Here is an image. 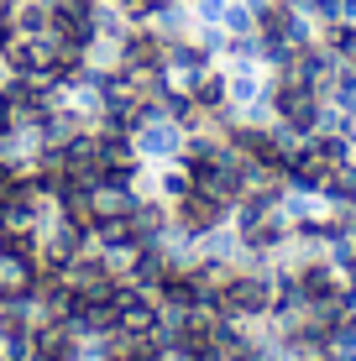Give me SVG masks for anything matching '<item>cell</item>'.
I'll use <instances>...</instances> for the list:
<instances>
[{
	"label": "cell",
	"mask_w": 356,
	"mask_h": 361,
	"mask_svg": "<svg viewBox=\"0 0 356 361\" xmlns=\"http://www.w3.org/2000/svg\"><path fill=\"white\" fill-rule=\"evenodd\" d=\"M220 226H231V204L204 189H189L183 199H173V231L189 235V241H200V235H210Z\"/></svg>",
	"instance_id": "6da1fadb"
},
{
	"label": "cell",
	"mask_w": 356,
	"mask_h": 361,
	"mask_svg": "<svg viewBox=\"0 0 356 361\" xmlns=\"http://www.w3.org/2000/svg\"><path fill=\"white\" fill-rule=\"evenodd\" d=\"M183 131L173 116H163V110H157V116H147L137 131H131V142H137V157L142 163H173V157L183 152Z\"/></svg>",
	"instance_id": "7a4b0ae2"
},
{
	"label": "cell",
	"mask_w": 356,
	"mask_h": 361,
	"mask_svg": "<svg viewBox=\"0 0 356 361\" xmlns=\"http://www.w3.org/2000/svg\"><path fill=\"white\" fill-rule=\"evenodd\" d=\"M163 53H168V42L147 21L121 37V68H163Z\"/></svg>",
	"instance_id": "3957f363"
},
{
	"label": "cell",
	"mask_w": 356,
	"mask_h": 361,
	"mask_svg": "<svg viewBox=\"0 0 356 361\" xmlns=\"http://www.w3.org/2000/svg\"><path fill=\"white\" fill-rule=\"evenodd\" d=\"M189 99L200 110H231V84H226V68H204L200 79H189Z\"/></svg>",
	"instance_id": "277c9868"
},
{
	"label": "cell",
	"mask_w": 356,
	"mask_h": 361,
	"mask_svg": "<svg viewBox=\"0 0 356 361\" xmlns=\"http://www.w3.org/2000/svg\"><path fill=\"white\" fill-rule=\"evenodd\" d=\"M32 283H37V262L0 252V293H6V298H27V293H32Z\"/></svg>",
	"instance_id": "5b68a950"
},
{
	"label": "cell",
	"mask_w": 356,
	"mask_h": 361,
	"mask_svg": "<svg viewBox=\"0 0 356 361\" xmlns=\"http://www.w3.org/2000/svg\"><path fill=\"white\" fill-rule=\"evenodd\" d=\"M11 21H16L21 37H47L53 32V6H47V0H16Z\"/></svg>",
	"instance_id": "8992f818"
},
{
	"label": "cell",
	"mask_w": 356,
	"mask_h": 361,
	"mask_svg": "<svg viewBox=\"0 0 356 361\" xmlns=\"http://www.w3.org/2000/svg\"><path fill=\"white\" fill-rule=\"evenodd\" d=\"M16 42V21H11V11H0V53Z\"/></svg>",
	"instance_id": "52a82bcc"
},
{
	"label": "cell",
	"mask_w": 356,
	"mask_h": 361,
	"mask_svg": "<svg viewBox=\"0 0 356 361\" xmlns=\"http://www.w3.org/2000/svg\"><path fill=\"white\" fill-rule=\"evenodd\" d=\"M168 6H183V0H142V16H147V21H152V16H157V11H168Z\"/></svg>",
	"instance_id": "ba28073f"
},
{
	"label": "cell",
	"mask_w": 356,
	"mask_h": 361,
	"mask_svg": "<svg viewBox=\"0 0 356 361\" xmlns=\"http://www.w3.org/2000/svg\"><path fill=\"white\" fill-rule=\"evenodd\" d=\"M0 11H16V0H0Z\"/></svg>",
	"instance_id": "9c48e42d"
}]
</instances>
